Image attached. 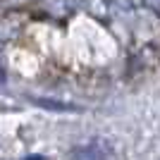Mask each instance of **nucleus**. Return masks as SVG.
<instances>
[{
    "label": "nucleus",
    "mask_w": 160,
    "mask_h": 160,
    "mask_svg": "<svg viewBox=\"0 0 160 160\" xmlns=\"http://www.w3.org/2000/svg\"><path fill=\"white\" fill-rule=\"evenodd\" d=\"M72 160H108V153L98 143H91V146H84L79 151H74Z\"/></svg>",
    "instance_id": "nucleus-1"
},
{
    "label": "nucleus",
    "mask_w": 160,
    "mask_h": 160,
    "mask_svg": "<svg viewBox=\"0 0 160 160\" xmlns=\"http://www.w3.org/2000/svg\"><path fill=\"white\" fill-rule=\"evenodd\" d=\"M36 103H38V105H43V108H50V110H74L72 105H62V103H50L48 98H38Z\"/></svg>",
    "instance_id": "nucleus-2"
},
{
    "label": "nucleus",
    "mask_w": 160,
    "mask_h": 160,
    "mask_svg": "<svg viewBox=\"0 0 160 160\" xmlns=\"http://www.w3.org/2000/svg\"><path fill=\"white\" fill-rule=\"evenodd\" d=\"M24 160H46L43 155H29V158H24Z\"/></svg>",
    "instance_id": "nucleus-3"
}]
</instances>
